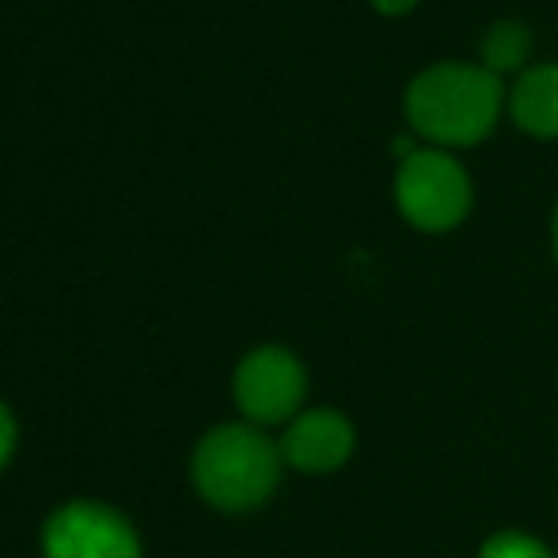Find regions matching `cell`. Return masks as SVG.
I'll return each mask as SVG.
<instances>
[{
  "label": "cell",
  "mask_w": 558,
  "mask_h": 558,
  "mask_svg": "<svg viewBox=\"0 0 558 558\" xmlns=\"http://www.w3.org/2000/svg\"><path fill=\"white\" fill-rule=\"evenodd\" d=\"M15 448H20V422H15L12 407L0 399V475H4L8 463H12Z\"/></svg>",
  "instance_id": "obj_10"
},
{
  "label": "cell",
  "mask_w": 558,
  "mask_h": 558,
  "mask_svg": "<svg viewBox=\"0 0 558 558\" xmlns=\"http://www.w3.org/2000/svg\"><path fill=\"white\" fill-rule=\"evenodd\" d=\"M396 209L411 228L426 235H445L460 228L475 206V183L456 153L434 145H418L399 160L391 179Z\"/></svg>",
  "instance_id": "obj_3"
},
{
  "label": "cell",
  "mask_w": 558,
  "mask_h": 558,
  "mask_svg": "<svg viewBox=\"0 0 558 558\" xmlns=\"http://www.w3.org/2000/svg\"><path fill=\"white\" fill-rule=\"evenodd\" d=\"M529 58H532V31L524 20H494L478 35V65L490 69L494 76H506V73L521 76L529 69Z\"/></svg>",
  "instance_id": "obj_8"
},
{
  "label": "cell",
  "mask_w": 558,
  "mask_h": 558,
  "mask_svg": "<svg viewBox=\"0 0 558 558\" xmlns=\"http://www.w3.org/2000/svg\"><path fill=\"white\" fill-rule=\"evenodd\" d=\"M232 399L240 407L243 422H251V426H289L304 411V399H308L304 361L289 345H255L235 365Z\"/></svg>",
  "instance_id": "obj_4"
},
{
  "label": "cell",
  "mask_w": 558,
  "mask_h": 558,
  "mask_svg": "<svg viewBox=\"0 0 558 558\" xmlns=\"http://www.w3.org/2000/svg\"><path fill=\"white\" fill-rule=\"evenodd\" d=\"M368 4H373V12H380L384 20H399V15H411L422 0H368Z\"/></svg>",
  "instance_id": "obj_11"
},
{
  "label": "cell",
  "mask_w": 558,
  "mask_h": 558,
  "mask_svg": "<svg viewBox=\"0 0 558 558\" xmlns=\"http://www.w3.org/2000/svg\"><path fill=\"white\" fill-rule=\"evenodd\" d=\"M43 558H145V539L122 509L96 498L58 506L38 532Z\"/></svg>",
  "instance_id": "obj_5"
},
{
  "label": "cell",
  "mask_w": 558,
  "mask_h": 558,
  "mask_svg": "<svg viewBox=\"0 0 558 558\" xmlns=\"http://www.w3.org/2000/svg\"><path fill=\"white\" fill-rule=\"evenodd\" d=\"M506 84L478 61H434L411 76L403 114L411 130L434 148L483 145L506 111Z\"/></svg>",
  "instance_id": "obj_1"
},
{
  "label": "cell",
  "mask_w": 558,
  "mask_h": 558,
  "mask_svg": "<svg viewBox=\"0 0 558 558\" xmlns=\"http://www.w3.org/2000/svg\"><path fill=\"white\" fill-rule=\"evenodd\" d=\"M281 468V448L266 429L251 422H221L194 445L191 483L217 513H251L274 498Z\"/></svg>",
  "instance_id": "obj_2"
},
{
  "label": "cell",
  "mask_w": 558,
  "mask_h": 558,
  "mask_svg": "<svg viewBox=\"0 0 558 558\" xmlns=\"http://www.w3.org/2000/svg\"><path fill=\"white\" fill-rule=\"evenodd\" d=\"M506 114L532 141H558V61L529 65L506 92Z\"/></svg>",
  "instance_id": "obj_7"
},
{
  "label": "cell",
  "mask_w": 558,
  "mask_h": 558,
  "mask_svg": "<svg viewBox=\"0 0 558 558\" xmlns=\"http://www.w3.org/2000/svg\"><path fill=\"white\" fill-rule=\"evenodd\" d=\"M281 460L301 475H335L357 448V429L335 407H304L281 434Z\"/></svg>",
  "instance_id": "obj_6"
},
{
  "label": "cell",
  "mask_w": 558,
  "mask_h": 558,
  "mask_svg": "<svg viewBox=\"0 0 558 558\" xmlns=\"http://www.w3.org/2000/svg\"><path fill=\"white\" fill-rule=\"evenodd\" d=\"M478 558H558L544 539L529 536V532H494L483 547Z\"/></svg>",
  "instance_id": "obj_9"
},
{
  "label": "cell",
  "mask_w": 558,
  "mask_h": 558,
  "mask_svg": "<svg viewBox=\"0 0 558 558\" xmlns=\"http://www.w3.org/2000/svg\"><path fill=\"white\" fill-rule=\"evenodd\" d=\"M551 255H555V263H558V206H555V214H551Z\"/></svg>",
  "instance_id": "obj_12"
}]
</instances>
